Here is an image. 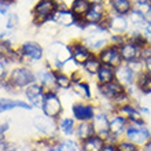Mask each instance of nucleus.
Wrapping results in <instances>:
<instances>
[{"mask_svg": "<svg viewBox=\"0 0 151 151\" xmlns=\"http://www.w3.org/2000/svg\"><path fill=\"white\" fill-rule=\"evenodd\" d=\"M84 33L85 35L81 40L93 54H98L100 50H103L106 45L110 44V36H111L110 32L98 25H89Z\"/></svg>", "mask_w": 151, "mask_h": 151, "instance_id": "1", "label": "nucleus"}, {"mask_svg": "<svg viewBox=\"0 0 151 151\" xmlns=\"http://www.w3.org/2000/svg\"><path fill=\"white\" fill-rule=\"evenodd\" d=\"M36 81V76L35 73L28 68H17L14 69L8 77L7 83L4 87L6 88H26L30 84Z\"/></svg>", "mask_w": 151, "mask_h": 151, "instance_id": "2", "label": "nucleus"}, {"mask_svg": "<svg viewBox=\"0 0 151 151\" xmlns=\"http://www.w3.org/2000/svg\"><path fill=\"white\" fill-rule=\"evenodd\" d=\"M72 58L70 47L63 44L62 41H52L48 47V59L52 62L58 70L62 69L63 63Z\"/></svg>", "mask_w": 151, "mask_h": 151, "instance_id": "3", "label": "nucleus"}, {"mask_svg": "<svg viewBox=\"0 0 151 151\" xmlns=\"http://www.w3.org/2000/svg\"><path fill=\"white\" fill-rule=\"evenodd\" d=\"M124 137L133 144H136L139 148H143L146 144L151 140V131L148 125H128Z\"/></svg>", "mask_w": 151, "mask_h": 151, "instance_id": "4", "label": "nucleus"}, {"mask_svg": "<svg viewBox=\"0 0 151 151\" xmlns=\"http://www.w3.org/2000/svg\"><path fill=\"white\" fill-rule=\"evenodd\" d=\"M58 10V3L55 0H39L33 8V21L37 25L45 24Z\"/></svg>", "mask_w": 151, "mask_h": 151, "instance_id": "5", "label": "nucleus"}, {"mask_svg": "<svg viewBox=\"0 0 151 151\" xmlns=\"http://www.w3.org/2000/svg\"><path fill=\"white\" fill-rule=\"evenodd\" d=\"M98 110H99V109L93 104V102H83V100L73 103L72 107H70L73 118H74L77 122L92 121V118L95 117Z\"/></svg>", "mask_w": 151, "mask_h": 151, "instance_id": "6", "label": "nucleus"}, {"mask_svg": "<svg viewBox=\"0 0 151 151\" xmlns=\"http://www.w3.org/2000/svg\"><path fill=\"white\" fill-rule=\"evenodd\" d=\"M43 113L50 118L58 119L63 113V104L55 92H47L43 102Z\"/></svg>", "mask_w": 151, "mask_h": 151, "instance_id": "7", "label": "nucleus"}, {"mask_svg": "<svg viewBox=\"0 0 151 151\" xmlns=\"http://www.w3.org/2000/svg\"><path fill=\"white\" fill-rule=\"evenodd\" d=\"M96 55L99 56L102 65H106V66H110L113 69L119 68L121 65L124 63L122 56H121V52H119V48L117 45H113V44H109L103 50H100Z\"/></svg>", "mask_w": 151, "mask_h": 151, "instance_id": "8", "label": "nucleus"}, {"mask_svg": "<svg viewBox=\"0 0 151 151\" xmlns=\"http://www.w3.org/2000/svg\"><path fill=\"white\" fill-rule=\"evenodd\" d=\"M107 30L110 32V35H128V32L131 30V24L128 21V17L109 12Z\"/></svg>", "mask_w": 151, "mask_h": 151, "instance_id": "9", "label": "nucleus"}, {"mask_svg": "<svg viewBox=\"0 0 151 151\" xmlns=\"http://www.w3.org/2000/svg\"><path fill=\"white\" fill-rule=\"evenodd\" d=\"M76 19H77V17L70 11V8L66 4H58V10L51 17L50 21L63 26V28H70V26L76 25Z\"/></svg>", "mask_w": 151, "mask_h": 151, "instance_id": "10", "label": "nucleus"}, {"mask_svg": "<svg viewBox=\"0 0 151 151\" xmlns=\"http://www.w3.org/2000/svg\"><path fill=\"white\" fill-rule=\"evenodd\" d=\"M33 125L37 131H40L41 133L47 136H54L56 133V131L59 129V122L58 119L50 118L47 115H36L33 119Z\"/></svg>", "mask_w": 151, "mask_h": 151, "instance_id": "11", "label": "nucleus"}, {"mask_svg": "<svg viewBox=\"0 0 151 151\" xmlns=\"http://www.w3.org/2000/svg\"><path fill=\"white\" fill-rule=\"evenodd\" d=\"M69 47H70V52H72V58L80 66H83L87 62V59H89L93 55V52L83 43V40H74L69 44Z\"/></svg>", "mask_w": 151, "mask_h": 151, "instance_id": "12", "label": "nucleus"}, {"mask_svg": "<svg viewBox=\"0 0 151 151\" xmlns=\"http://www.w3.org/2000/svg\"><path fill=\"white\" fill-rule=\"evenodd\" d=\"M96 89H98V93H99L100 99L111 102L114 98H117L119 93H122L125 91V87H122L117 80H114V81H111V83H109V84L96 85Z\"/></svg>", "mask_w": 151, "mask_h": 151, "instance_id": "13", "label": "nucleus"}, {"mask_svg": "<svg viewBox=\"0 0 151 151\" xmlns=\"http://www.w3.org/2000/svg\"><path fill=\"white\" fill-rule=\"evenodd\" d=\"M109 12L110 11L107 4H91V8L87 12V15L84 17V19L89 25H100L107 18Z\"/></svg>", "mask_w": 151, "mask_h": 151, "instance_id": "14", "label": "nucleus"}, {"mask_svg": "<svg viewBox=\"0 0 151 151\" xmlns=\"http://www.w3.org/2000/svg\"><path fill=\"white\" fill-rule=\"evenodd\" d=\"M128 125H129V121H128L127 117H124L122 114L119 113H113L110 114V122H109V132L111 135L117 136L119 139H122V136L125 135V131H127Z\"/></svg>", "mask_w": 151, "mask_h": 151, "instance_id": "15", "label": "nucleus"}, {"mask_svg": "<svg viewBox=\"0 0 151 151\" xmlns=\"http://www.w3.org/2000/svg\"><path fill=\"white\" fill-rule=\"evenodd\" d=\"M92 125H93V129H95L96 135L102 136V137H106V136L110 133L109 132V122H110V114H107L106 111H102V110H98L95 114V117L92 118Z\"/></svg>", "mask_w": 151, "mask_h": 151, "instance_id": "16", "label": "nucleus"}, {"mask_svg": "<svg viewBox=\"0 0 151 151\" xmlns=\"http://www.w3.org/2000/svg\"><path fill=\"white\" fill-rule=\"evenodd\" d=\"M115 80L122 87H125V89H128L131 87H135L136 74L129 69V66L127 63H122L119 68L115 69Z\"/></svg>", "mask_w": 151, "mask_h": 151, "instance_id": "17", "label": "nucleus"}, {"mask_svg": "<svg viewBox=\"0 0 151 151\" xmlns=\"http://www.w3.org/2000/svg\"><path fill=\"white\" fill-rule=\"evenodd\" d=\"M45 93L47 92L44 91V88L39 84H30L29 87L25 88V95L29 99V102L36 106V107H43V102L44 98H45Z\"/></svg>", "mask_w": 151, "mask_h": 151, "instance_id": "18", "label": "nucleus"}, {"mask_svg": "<svg viewBox=\"0 0 151 151\" xmlns=\"http://www.w3.org/2000/svg\"><path fill=\"white\" fill-rule=\"evenodd\" d=\"M21 54L32 60H41L44 56V50L36 41H26L21 48Z\"/></svg>", "mask_w": 151, "mask_h": 151, "instance_id": "19", "label": "nucleus"}, {"mask_svg": "<svg viewBox=\"0 0 151 151\" xmlns=\"http://www.w3.org/2000/svg\"><path fill=\"white\" fill-rule=\"evenodd\" d=\"M107 7L110 12L128 17L131 14L132 10H133V3L131 0H109Z\"/></svg>", "mask_w": 151, "mask_h": 151, "instance_id": "20", "label": "nucleus"}, {"mask_svg": "<svg viewBox=\"0 0 151 151\" xmlns=\"http://www.w3.org/2000/svg\"><path fill=\"white\" fill-rule=\"evenodd\" d=\"M72 91L74 95H77L83 102H92L93 100V95H92V88L91 84L87 80L78 81V83H73Z\"/></svg>", "mask_w": 151, "mask_h": 151, "instance_id": "21", "label": "nucleus"}, {"mask_svg": "<svg viewBox=\"0 0 151 151\" xmlns=\"http://www.w3.org/2000/svg\"><path fill=\"white\" fill-rule=\"evenodd\" d=\"M119 52H121V56H122L124 63H129L132 60L140 59V48L137 45L132 43V41H125V43L119 47Z\"/></svg>", "mask_w": 151, "mask_h": 151, "instance_id": "22", "label": "nucleus"}, {"mask_svg": "<svg viewBox=\"0 0 151 151\" xmlns=\"http://www.w3.org/2000/svg\"><path fill=\"white\" fill-rule=\"evenodd\" d=\"M93 135H96V133H95V129H93V125H92L91 121H84V122L77 124L74 136H76V140H78L80 143L84 142V140L89 139Z\"/></svg>", "mask_w": 151, "mask_h": 151, "instance_id": "23", "label": "nucleus"}, {"mask_svg": "<svg viewBox=\"0 0 151 151\" xmlns=\"http://www.w3.org/2000/svg\"><path fill=\"white\" fill-rule=\"evenodd\" d=\"M135 87L142 95H151V74L148 72H142L136 76Z\"/></svg>", "mask_w": 151, "mask_h": 151, "instance_id": "24", "label": "nucleus"}, {"mask_svg": "<svg viewBox=\"0 0 151 151\" xmlns=\"http://www.w3.org/2000/svg\"><path fill=\"white\" fill-rule=\"evenodd\" d=\"M80 144H81V151H102L106 144V140L99 135H93Z\"/></svg>", "mask_w": 151, "mask_h": 151, "instance_id": "25", "label": "nucleus"}, {"mask_svg": "<svg viewBox=\"0 0 151 151\" xmlns=\"http://www.w3.org/2000/svg\"><path fill=\"white\" fill-rule=\"evenodd\" d=\"M39 80L40 85L44 88V91L47 92H55L52 91L56 87V78H55V70H41L39 72Z\"/></svg>", "mask_w": 151, "mask_h": 151, "instance_id": "26", "label": "nucleus"}, {"mask_svg": "<svg viewBox=\"0 0 151 151\" xmlns=\"http://www.w3.org/2000/svg\"><path fill=\"white\" fill-rule=\"evenodd\" d=\"M128 21L131 24V29H137V30H144L148 26L147 24V18L144 14H142L137 10H132L131 14L128 15Z\"/></svg>", "mask_w": 151, "mask_h": 151, "instance_id": "27", "label": "nucleus"}, {"mask_svg": "<svg viewBox=\"0 0 151 151\" xmlns=\"http://www.w3.org/2000/svg\"><path fill=\"white\" fill-rule=\"evenodd\" d=\"M115 80V69L102 65V68L99 69L98 74L95 76L96 85H103V84H109Z\"/></svg>", "mask_w": 151, "mask_h": 151, "instance_id": "28", "label": "nucleus"}, {"mask_svg": "<svg viewBox=\"0 0 151 151\" xmlns=\"http://www.w3.org/2000/svg\"><path fill=\"white\" fill-rule=\"evenodd\" d=\"M15 107L32 110V106H29V103H26L24 100H12V99H7V98H0V113L10 111V110Z\"/></svg>", "mask_w": 151, "mask_h": 151, "instance_id": "29", "label": "nucleus"}, {"mask_svg": "<svg viewBox=\"0 0 151 151\" xmlns=\"http://www.w3.org/2000/svg\"><path fill=\"white\" fill-rule=\"evenodd\" d=\"M100 68H102V62H100L99 56L96 55V54H93V55H92L89 59H87V62L81 66L83 72L88 76H92V77H95V76L98 74Z\"/></svg>", "mask_w": 151, "mask_h": 151, "instance_id": "30", "label": "nucleus"}, {"mask_svg": "<svg viewBox=\"0 0 151 151\" xmlns=\"http://www.w3.org/2000/svg\"><path fill=\"white\" fill-rule=\"evenodd\" d=\"M89 8H91V3L88 0H73V3L70 4V11L77 18H84L89 11Z\"/></svg>", "mask_w": 151, "mask_h": 151, "instance_id": "31", "label": "nucleus"}, {"mask_svg": "<svg viewBox=\"0 0 151 151\" xmlns=\"http://www.w3.org/2000/svg\"><path fill=\"white\" fill-rule=\"evenodd\" d=\"M76 119L73 117H63L59 119V131L63 133L65 136H72L76 133Z\"/></svg>", "mask_w": 151, "mask_h": 151, "instance_id": "32", "label": "nucleus"}, {"mask_svg": "<svg viewBox=\"0 0 151 151\" xmlns=\"http://www.w3.org/2000/svg\"><path fill=\"white\" fill-rule=\"evenodd\" d=\"M55 78H56V88H59V89H72L73 81L70 78V76L60 72V70H56Z\"/></svg>", "mask_w": 151, "mask_h": 151, "instance_id": "33", "label": "nucleus"}, {"mask_svg": "<svg viewBox=\"0 0 151 151\" xmlns=\"http://www.w3.org/2000/svg\"><path fill=\"white\" fill-rule=\"evenodd\" d=\"M58 148L60 151H81V144L78 140L65 139L58 143Z\"/></svg>", "mask_w": 151, "mask_h": 151, "instance_id": "34", "label": "nucleus"}, {"mask_svg": "<svg viewBox=\"0 0 151 151\" xmlns=\"http://www.w3.org/2000/svg\"><path fill=\"white\" fill-rule=\"evenodd\" d=\"M80 66L77 62H76L73 58H70L69 60H66L63 63V66H62V69H60V72H63V73H66L68 76H72L73 73H76V72H78L80 70Z\"/></svg>", "mask_w": 151, "mask_h": 151, "instance_id": "35", "label": "nucleus"}, {"mask_svg": "<svg viewBox=\"0 0 151 151\" xmlns=\"http://www.w3.org/2000/svg\"><path fill=\"white\" fill-rule=\"evenodd\" d=\"M117 150L118 151H139L140 148L137 147L136 144L132 143V142H129V140H127L125 137H122V139L117 143Z\"/></svg>", "mask_w": 151, "mask_h": 151, "instance_id": "36", "label": "nucleus"}, {"mask_svg": "<svg viewBox=\"0 0 151 151\" xmlns=\"http://www.w3.org/2000/svg\"><path fill=\"white\" fill-rule=\"evenodd\" d=\"M127 65L129 66V69H131V70L135 73L136 76L139 74V73H142V72H144V70H146V68H144V60H142V59L132 60V62H129V63H127Z\"/></svg>", "mask_w": 151, "mask_h": 151, "instance_id": "37", "label": "nucleus"}, {"mask_svg": "<svg viewBox=\"0 0 151 151\" xmlns=\"http://www.w3.org/2000/svg\"><path fill=\"white\" fill-rule=\"evenodd\" d=\"M125 41H128L127 35H111L110 36V44L113 45H117V47H121Z\"/></svg>", "mask_w": 151, "mask_h": 151, "instance_id": "38", "label": "nucleus"}, {"mask_svg": "<svg viewBox=\"0 0 151 151\" xmlns=\"http://www.w3.org/2000/svg\"><path fill=\"white\" fill-rule=\"evenodd\" d=\"M18 24H19V19H18V15L17 14H10L7 18V24H6V28L8 29V30H14V29L18 26Z\"/></svg>", "mask_w": 151, "mask_h": 151, "instance_id": "39", "label": "nucleus"}, {"mask_svg": "<svg viewBox=\"0 0 151 151\" xmlns=\"http://www.w3.org/2000/svg\"><path fill=\"white\" fill-rule=\"evenodd\" d=\"M4 62H6V60L0 58V80L6 76V63H4Z\"/></svg>", "mask_w": 151, "mask_h": 151, "instance_id": "40", "label": "nucleus"}, {"mask_svg": "<svg viewBox=\"0 0 151 151\" xmlns=\"http://www.w3.org/2000/svg\"><path fill=\"white\" fill-rule=\"evenodd\" d=\"M8 12V3L0 0V14H7Z\"/></svg>", "mask_w": 151, "mask_h": 151, "instance_id": "41", "label": "nucleus"}, {"mask_svg": "<svg viewBox=\"0 0 151 151\" xmlns=\"http://www.w3.org/2000/svg\"><path fill=\"white\" fill-rule=\"evenodd\" d=\"M143 35H144V37L147 39V41L151 44V28L150 26H147V28L143 30Z\"/></svg>", "mask_w": 151, "mask_h": 151, "instance_id": "42", "label": "nucleus"}, {"mask_svg": "<svg viewBox=\"0 0 151 151\" xmlns=\"http://www.w3.org/2000/svg\"><path fill=\"white\" fill-rule=\"evenodd\" d=\"M102 151H118V150H117V146H115V144H109V143H106Z\"/></svg>", "mask_w": 151, "mask_h": 151, "instance_id": "43", "label": "nucleus"}, {"mask_svg": "<svg viewBox=\"0 0 151 151\" xmlns=\"http://www.w3.org/2000/svg\"><path fill=\"white\" fill-rule=\"evenodd\" d=\"M144 68H146V72L151 74V56H148L147 59L144 60Z\"/></svg>", "mask_w": 151, "mask_h": 151, "instance_id": "44", "label": "nucleus"}, {"mask_svg": "<svg viewBox=\"0 0 151 151\" xmlns=\"http://www.w3.org/2000/svg\"><path fill=\"white\" fill-rule=\"evenodd\" d=\"M91 4H107L109 0H88Z\"/></svg>", "mask_w": 151, "mask_h": 151, "instance_id": "45", "label": "nucleus"}, {"mask_svg": "<svg viewBox=\"0 0 151 151\" xmlns=\"http://www.w3.org/2000/svg\"><path fill=\"white\" fill-rule=\"evenodd\" d=\"M143 150H144V151H151V140H150V142H148L147 144H146V146H144V147H143Z\"/></svg>", "mask_w": 151, "mask_h": 151, "instance_id": "46", "label": "nucleus"}, {"mask_svg": "<svg viewBox=\"0 0 151 151\" xmlns=\"http://www.w3.org/2000/svg\"><path fill=\"white\" fill-rule=\"evenodd\" d=\"M146 18H147V24H148V26L151 28V11L148 12L147 15H146Z\"/></svg>", "mask_w": 151, "mask_h": 151, "instance_id": "47", "label": "nucleus"}, {"mask_svg": "<svg viewBox=\"0 0 151 151\" xmlns=\"http://www.w3.org/2000/svg\"><path fill=\"white\" fill-rule=\"evenodd\" d=\"M48 151H60V150L58 148V146H54V147H50V148H48Z\"/></svg>", "mask_w": 151, "mask_h": 151, "instance_id": "48", "label": "nucleus"}, {"mask_svg": "<svg viewBox=\"0 0 151 151\" xmlns=\"http://www.w3.org/2000/svg\"><path fill=\"white\" fill-rule=\"evenodd\" d=\"M3 1H6V3H8V4H10V3H14V0H3Z\"/></svg>", "mask_w": 151, "mask_h": 151, "instance_id": "49", "label": "nucleus"}, {"mask_svg": "<svg viewBox=\"0 0 151 151\" xmlns=\"http://www.w3.org/2000/svg\"><path fill=\"white\" fill-rule=\"evenodd\" d=\"M131 1H132V3H133V4H135L136 1H137V0H131Z\"/></svg>", "mask_w": 151, "mask_h": 151, "instance_id": "50", "label": "nucleus"}, {"mask_svg": "<svg viewBox=\"0 0 151 151\" xmlns=\"http://www.w3.org/2000/svg\"><path fill=\"white\" fill-rule=\"evenodd\" d=\"M139 151H144V150H143V148H140V150H139Z\"/></svg>", "mask_w": 151, "mask_h": 151, "instance_id": "51", "label": "nucleus"}, {"mask_svg": "<svg viewBox=\"0 0 151 151\" xmlns=\"http://www.w3.org/2000/svg\"><path fill=\"white\" fill-rule=\"evenodd\" d=\"M0 87H1V84H0Z\"/></svg>", "mask_w": 151, "mask_h": 151, "instance_id": "52", "label": "nucleus"}, {"mask_svg": "<svg viewBox=\"0 0 151 151\" xmlns=\"http://www.w3.org/2000/svg\"><path fill=\"white\" fill-rule=\"evenodd\" d=\"M150 3H151V0H150Z\"/></svg>", "mask_w": 151, "mask_h": 151, "instance_id": "53", "label": "nucleus"}]
</instances>
